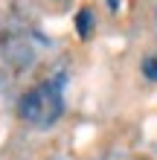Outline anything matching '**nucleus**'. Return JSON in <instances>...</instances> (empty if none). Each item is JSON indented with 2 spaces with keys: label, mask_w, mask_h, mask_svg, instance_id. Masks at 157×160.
<instances>
[{
  "label": "nucleus",
  "mask_w": 157,
  "mask_h": 160,
  "mask_svg": "<svg viewBox=\"0 0 157 160\" xmlns=\"http://www.w3.org/2000/svg\"><path fill=\"white\" fill-rule=\"evenodd\" d=\"M61 90H64V73L47 79L41 88L23 93L21 117L35 122V125H52V122L61 117V111H64V93Z\"/></svg>",
  "instance_id": "obj_1"
},
{
  "label": "nucleus",
  "mask_w": 157,
  "mask_h": 160,
  "mask_svg": "<svg viewBox=\"0 0 157 160\" xmlns=\"http://www.w3.org/2000/svg\"><path fill=\"white\" fill-rule=\"evenodd\" d=\"M76 29H79L81 38H90V32H93V12H90V9H81V12H79Z\"/></svg>",
  "instance_id": "obj_2"
},
{
  "label": "nucleus",
  "mask_w": 157,
  "mask_h": 160,
  "mask_svg": "<svg viewBox=\"0 0 157 160\" xmlns=\"http://www.w3.org/2000/svg\"><path fill=\"white\" fill-rule=\"evenodd\" d=\"M143 76L151 79V82H157V55H149V58L143 61Z\"/></svg>",
  "instance_id": "obj_3"
},
{
  "label": "nucleus",
  "mask_w": 157,
  "mask_h": 160,
  "mask_svg": "<svg viewBox=\"0 0 157 160\" xmlns=\"http://www.w3.org/2000/svg\"><path fill=\"white\" fill-rule=\"evenodd\" d=\"M110 9H114V12H116V0H110Z\"/></svg>",
  "instance_id": "obj_4"
},
{
  "label": "nucleus",
  "mask_w": 157,
  "mask_h": 160,
  "mask_svg": "<svg viewBox=\"0 0 157 160\" xmlns=\"http://www.w3.org/2000/svg\"><path fill=\"white\" fill-rule=\"evenodd\" d=\"M154 23H157V21H154Z\"/></svg>",
  "instance_id": "obj_5"
}]
</instances>
